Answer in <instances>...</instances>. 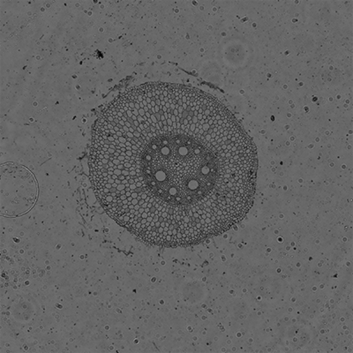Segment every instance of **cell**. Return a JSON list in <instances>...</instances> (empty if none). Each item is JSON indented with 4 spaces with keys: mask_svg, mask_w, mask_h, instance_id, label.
Here are the masks:
<instances>
[{
    "mask_svg": "<svg viewBox=\"0 0 353 353\" xmlns=\"http://www.w3.org/2000/svg\"><path fill=\"white\" fill-rule=\"evenodd\" d=\"M203 135L165 132L138 151L147 194L166 209L141 241L190 247L229 231L253 206L257 152L252 138L241 125L216 137Z\"/></svg>",
    "mask_w": 353,
    "mask_h": 353,
    "instance_id": "6da1fadb",
    "label": "cell"
}]
</instances>
